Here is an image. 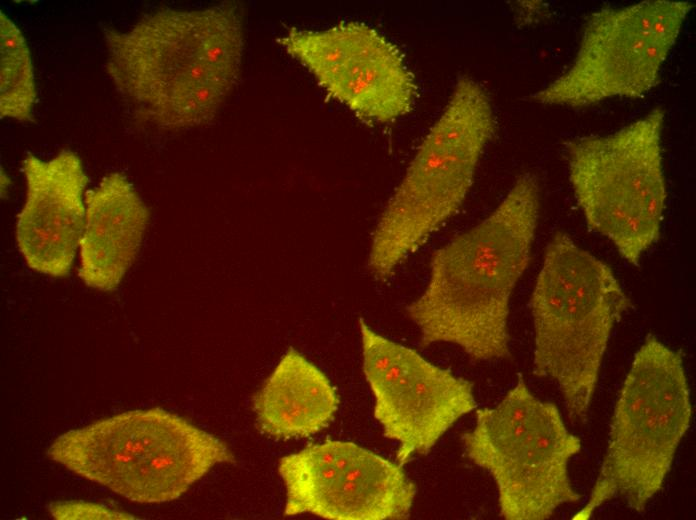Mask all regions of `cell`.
<instances>
[{
  "instance_id": "obj_1",
  "label": "cell",
  "mask_w": 696,
  "mask_h": 520,
  "mask_svg": "<svg viewBox=\"0 0 696 520\" xmlns=\"http://www.w3.org/2000/svg\"><path fill=\"white\" fill-rule=\"evenodd\" d=\"M540 187L520 175L481 222L435 249L421 295L406 307L423 347L448 343L471 359L511 356V295L526 271L536 235Z\"/></svg>"
},
{
  "instance_id": "obj_2",
  "label": "cell",
  "mask_w": 696,
  "mask_h": 520,
  "mask_svg": "<svg viewBox=\"0 0 696 520\" xmlns=\"http://www.w3.org/2000/svg\"><path fill=\"white\" fill-rule=\"evenodd\" d=\"M103 34L115 87L161 127L210 122L237 82L244 41L234 4L161 9L127 31L105 27Z\"/></svg>"
},
{
  "instance_id": "obj_3",
  "label": "cell",
  "mask_w": 696,
  "mask_h": 520,
  "mask_svg": "<svg viewBox=\"0 0 696 520\" xmlns=\"http://www.w3.org/2000/svg\"><path fill=\"white\" fill-rule=\"evenodd\" d=\"M612 269L565 232L547 243L532 291L533 374L559 387L571 421H585L612 331L631 308Z\"/></svg>"
},
{
  "instance_id": "obj_4",
  "label": "cell",
  "mask_w": 696,
  "mask_h": 520,
  "mask_svg": "<svg viewBox=\"0 0 696 520\" xmlns=\"http://www.w3.org/2000/svg\"><path fill=\"white\" fill-rule=\"evenodd\" d=\"M496 128L483 86L460 78L374 229L368 269L389 280L463 205Z\"/></svg>"
},
{
  "instance_id": "obj_5",
  "label": "cell",
  "mask_w": 696,
  "mask_h": 520,
  "mask_svg": "<svg viewBox=\"0 0 696 520\" xmlns=\"http://www.w3.org/2000/svg\"><path fill=\"white\" fill-rule=\"evenodd\" d=\"M73 473L129 501H173L235 457L219 438L162 408L132 410L67 431L47 450Z\"/></svg>"
},
{
  "instance_id": "obj_6",
  "label": "cell",
  "mask_w": 696,
  "mask_h": 520,
  "mask_svg": "<svg viewBox=\"0 0 696 520\" xmlns=\"http://www.w3.org/2000/svg\"><path fill=\"white\" fill-rule=\"evenodd\" d=\"M691 417L682 355L649 335L620 390L590 496L572 519L588 520L614 499L643 511L661 490Z\"/></svg>"
},
{
  "instance_id": "obj_7",
  "label": "cell",
  "mask_w": 696,
  "mask_h": 520,
  "mask_svg": "<svg viewBox=\"0 0 696 520\" xmlns=\"http://www.w3.org/2000/svg\"><path fill=\"white\" fill-rule=\"evenodd\" d=\"M664 121L657 107L613 133L567 145L569 179L587 225L633 266L660 237L667 200Z\"/></svg>"
},
{
  "instance_id": "obj_8",
  "label": "cell",
  "mask_w": 696,
  "mask_h": 520,
  "mask_svg": "<svg viewBox=\"0 0 696 520\" xmlns=\"http://www.w3.org/2000/svg\"><path fill=\"white\" fill-rule=\"evenodd\" d=\"M462 440L468 458L493 477L507 520H545L581 498L568 473L581 440L558 407L537 398L521 375L495 407L476 412Z\"/></svg>"
},
{
  "instance_id": "obj_9",
  "label": "cell",
  "mask_w": 696,
  "mask_h": 520,
  "mask_svg": "<svg viewBox=\"0 0 696 520\" xmlns=\"http://www.w3.org/2000/svg\"><path fill=\"white\" fill-rule=\"evenodd\" d=\"M691 8L686 1L648 0L591 13L572 64L531 98L583 108L644 97L660 83L661 68Z\"/></svg>"
},
{
  "instance_id": "obj_10",
  "label": "cell",
  "mask_w": 696,
  "mask_h": 520,
  "mask_svg": "<svg viewBox=\"0 0 696 520\" xmlns=\"http://www.w3.org/2000/svg\"><path fill=\"white\" fill-rule=\"evenodd\" d=\"M363 372L374 395V416L384 436L398 442L400 465L425 455L477 402L473 383L414 349L384 337L359 320Z\"/></svg>"
},
{
  "instance_id": "obj_11",
  "label": "cell",
  "mask_w": 696,
  "mask_h": 520,
  "mask_svg": "<svg viewBox=\"0 0 696 520\" xmlns=\"http://www.w3.org/2000/svg\"><path fill=\"white\" fill-rule=\"evenodd\" d=\"M278 42L330 96L366 122L390 123L413 109L418 87L401 51L365 23L291 27Z\"/></svg>"
},
{
  "instance_id": "obj_12",
  "label": "cell",
  "mask_w": 696,
  "mask_h": 520,
  "mask_svg": "<svg viewBox=\"0 0 696 520\" xmlns=\"http://www.w3.org/2000/svg\"><path fill=\"white\" fill-rule=\"evenodd\" d=\"M284 515L332 520L405 519L416 486L402 465L353 442L326 441L280 459Z\"/></svg>"
},
{
  "instance_id": "obj_13",
  "label": "cell",
  "mask_w": 696,
  "mask_h": 520,
  "mask_svg": "<svg viewBox=\"0 0 696 520\" xmlns=\"http://www.w3.org/2000/svg\"><path fill=\"white\" fill-rule=\"evenodd\" d=\"M22 168L27 196L17 217L18 249L30 269L66 277L85 226L88 177L82 161L70 150L48 161L29 153Z\"/></svg>"
},
{
  "instance_id": "obj_14",
  "label": "cell",
  "mask_w": 696,
  "mask_h": 520,
  "mask_svg": "<svg viewBox=\"0 0 696 520\" xmlns=\"http://www.w3.org/2000/svg\"><path fill=\"white\" fill-rule=\"evenodd\" d=\"M79 277L89 287L115 290L132 265L149 221V209L120 172L104 176L85 194Z\"/></svg>"
},
{
  "instance_id": "obj_15",
  "label": "cell",
  "mask_w": 696,
  "mask_h": 520,
  "mask_svg": "<svg viewBox=\"0 0 696 520\" xmlns=\"http://www.w3.org/2000/svg\"><path fill=\"white\" fill-rule=\"evenodd\" d=\"M339 399L328 377L289 348L253 398L257 426L277 439L308 437L332 421Z\"/></svg>"
},
{
  "instance_id": "obj_16",
  "label": "cell",
  "mask_w": 696,
  "mask_h": 520,
  "mask_svg": "<svg viewBox=\"0 0 696 520\" xmlns=\"http://www.w3.org/2000/svg\"><path fill=\"white\" fill-rule=\"evenodd\" d=\"M0 116L33 121L36 85L30 51L15 23L0 12Z\"/></svg>"
},
{
  "instance_id": "obj_17",
  "label": "cell",
  "mask_w": 696,
  "mask_h": 520,
  "mask_svg": "<svg viewBox=\"0 0 696 520\" xmlns=\"http://www.w3.org/2000/svg\"><path fill=\"white\" fill-rule=\"evenodd\" d=\"M55 519H132L130 514L83 501H61L49 505Z\"/></svg>"
}]
</instances>
